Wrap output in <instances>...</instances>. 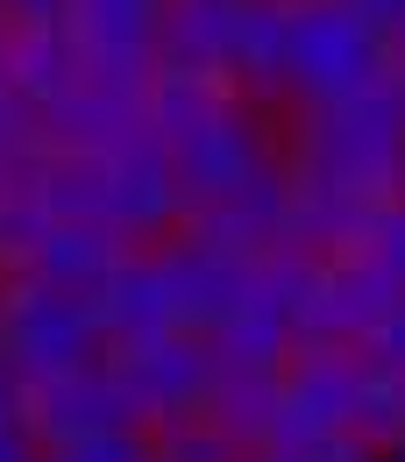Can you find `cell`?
I'll return each instance as SVG.
<instances>
[{
  "label": "cell",
  "instance_id": "52a82bcc",
  "mask_svg": "<svg viewBox=\"0 0 405 462\" xmlns=\"http://www.w3.org/2000/svg\"><path fill=\"white\" fill-rule=\"evenodd\" d=\"M22 420L29 434L51 448H71V441H93V434H121V427H150L143 405L128 399L115 356L107 363H86V370H64V377H43L22 392Z\"/></svg>",
  "mask_w": 405,
  "mask_h": 462
},
{
  "label": "cell",
  "instance_id": "5b68a950",
  "mask_svg": "<svg viewBox=\"0 0 405 462\" xmlns=\"http://www.w3.org/2000/svg\"><path fill=\"white\" fill-rule=\"evenodd\" d=\"M100 221L121 228L128 242H171L192 221L185 178L171 164V143H157L150 128L128 135L121 150L100 157Z\"/></svg>",
  "mask_w": 405,
  "mask_h": 462
},
{
  "label": "cell",
  "instance_id": "d6986e66",
  "mask_svg": "<svg viewBox=\"0 0 405 462\" xmlns=\"http://www.w3.org/2000/svg\"><path fill=\"white\" fill-rule=\"evenodd\" d=\"M207 412L228 427L249 456L271 448L278 441V420H285V370H221Z\"/></svg>",
  "mask_w": 405,
  "mask_h": 462
},
{
  "label": "cell",
  "instance_id": "e0dca14e",
  "mask_svg": "<svg viewBox=\"0 0 405 462\" xmlns=\"http://www.w3.org/2000/svg\"><path fill=\"white\" fill-rule=\"evenodd\" d=\"M285 58H291V0H249L242 51H235V93L285 115Z\"/></svg>",
  "mask_w": 405,
  "mask_h": 462
},
{
  "label": "cell",
  "instance_id": "ba28073f",
  "mask_svg": "<svg viewBox=\"0 0 405 462\" xmlns=\"http://www.w3.org/2000/svg\"><path fill=\"white\" fill-rule=\"evenodd\" d=\"M363 348H335V342H299V356L285 363V420H278V441L271 448H313L320 434H348L355 399H363Z\"/></svg>",
  "mask_w": 405,
  "mask_h": 462
},
{
  "label": "cell",
  "instance_id": "83f0119b",
  "mask_svg": "<svg viewBox=\"0 0 405 462\" xmlns=\"http://www.w3.org/2000/svg\"><path fill=\"white\" fill-rule=\"evenodd\" d=\"M342 7H355L370 29H384V36H399L405 29V0H342Z\"/></svg>",
  "mask_w": 405,
  "mask_h": 462
},
{
  "label": "cell",
  "instance_id": "4fadbf2b",
  "mask_svg": "<svg viewBox=\"0 0 405 462\" xmlns=\"http://www.w3.org/2000/svg\"><path fill=\"white\" fill-rule=\"evenodd\" d=\"M64 22H71L86 64H135V71H157L164 0H71Z\"/></svg>",
  "mask_w": 405,
  "mask_h": 462
},
{
  "label": "cell",
  "instance_id": "5bb4252c",
  "mask_svg": "<svg viewBox=\"0 0 405 462\" xmlns=\"http://www.w3.org/2000/svg\"><path fill=\"white\" fill-rule=\"evenodd\" d=\"M242 14L249 0H164V43L157 64H185V71H214L228 79L235 51H242ZM235 86V79H228Z\"/></svg>",
  "mask_w": 405,
  "mask_h": 462
},
{
  "label": "cell",
  "instance_id": "d6a6232c",
  "mask_svg": "<svg viewBox=\"0 0 405 462\" xmlns=\"http://www.w3.org/2000/svg\"><path fill=\"white\" fill-rule=\"evenodd\" d=\"M249 462H299V456H285V448H256Z\"/></svg>",
  "mask_w": 405,
  "mask_h": 462
},
{
  "label": "cell",
  "instance_id": "ac0fdd59",
  "mask_svg": "<svg viewBox=\"0 0 405 462\" xmlns=\"http://www.w3.org/2000/svg\"><path fill=\"white\" fill-rule=\"evenodd\" d=\"M207 342L221 356V370H285L299 356V313L278 306V299H263V291H249Z\"/></svg>",
  "mask_w": 405,
  "mask_h": 462
},
{
  "label": "cell",
  "instance_id": "e575fe53",
  "mask_svg": "<svg viewBox=\"0 0 405 462\" xmlns=\"http://www.w3.org/2000/svg\"><path fill=\"white\" fill-rule=\"evenodd\" d=\"M399 462H405V448H399Z\"/></svg>",
  "mask_w": 405,
  "mask_h": 462
},
{
  "label": "cell",
  "instance_id": "7402d4cb",
  "mask_svg": "<svg viewBox=\"0 0 405 462\" xmlns=\"http://www.w3.org/2000/svg\"><path fill=\"white\" fill-rule=\"evenodd\" d=\"M150 434H157V462H249V448L235 441L214 412H192V420L150 427Z\"/></svg>",
  "mask_w": 405,
  "mask_h": 462
},
{
  "label": "cell",
  "instance_id": "cb8c5ba5",
  "mask_svg": "<svg viewBox=\"0 0 405 462\" xmlns=\"http://www.w3.org/2000/svg\"><path fill=\"white\" fill-rule=\"evenodd\" d=\"M43 462H157V434L150 427H121V434H93V441L51 448Z\"/></svg>",
  "mask_w": 405,
  "mask_h": 462
},
{
  "label": "cell",
  "instance_id": "44dd1931",
  "mask_svg": "<svg viewBox=\"0 0 405 462\" xmlns=\"http://www.w3.org/2000/svg\"><path fill=\"white\" fill-rule=\"evenodd\" d=\"M348 434H363L377 456H399V448H405V377H391V370H377V363H370Z\"/></svg>",
  "mask_w": 405,
  "mask_h": 462
},
{
  "label": "cell",
  "instance_id": "f1b7e54d",
  "mask_svg": "<svg viewBox=\"0 0 405 462\" xmlns=\"http://www.w3.org/2000/svg\"><path fill=\"white\" fill-rule=\"evenodd\" d=\"M22 392H29V384H22V370H14V363H7V348H0V420H14V412H22Z\"/></svg>",
  "mask_w": 405,
  "mask_h": 462
},
{
  "label": "cell",
  "instance_id": "d4e9b609",
  "mask_svg": "<svg viewBox=\"0 0 405 462\" xmlns=\"http://www.w3.org/2000/svg\"><path fill=\"white\" fill-rule=\"evenodd\" d=\"M363 363H377V370H391V377H405V299L370 328V342H363Z\"/></svg>",
  "mask_w": 405,
  "mask_h": 462
},
{
  "label": "cell",
  "instance_id": "7c38bea8",
  "mask_svg": "<svg viewBox=\"0 0 405 462\" xmlns=\"http://www.w3.org/2000/svg\"><path fill=\"white\" fill-rule=\"evenodd\" d=\"M7 79H14V100L43 121L64 93L86 79V51L71 36V22H14L7 29Z\"/></svg>",
  "mask_w": 405,
  "mask_h": 462
},
{
  "label": "cell",
  "instance_id": "7a4b0ae2",
  "mask_svg": "<svg viewBox=\"0 0 405 462\" xmlns=\"http://www.w3.org/2000/svg\"><path fill=\"white\" fill-rule=\"evenodd\" d=\"M0 348L22 370V384H43V377L115 356L86 291H64L51 278H29V271H0Z\"/></svg>",
  "mask_w": 405,
  "mask_h": 462
},
{
  "label": "cell",
  "instance_id": "9a60e30c",
  "mask_svg": "<svg viewBox=\"0 0 405 462\" xmlns=\"http://www.w3.org/2000/svg\"><path fill=\"white\" fill-rule=\"evenodd\" d=\"M128 249H150V242H128V235L107 228V221H51L22 271H29V278H51V285H64V291H93Z\"/></svg>",
  "mask_w": 405,
  "mask_h": 462
},
{
  "label": "cell",
  "instance_id": "f546056e",
  "mask_svg": "<svg viewBox=\"0 0 405 462\" xmlns=\"http://www.w3.org/2000/svg\"><path fill=\"white\" fill-rule=\"evenodd\" d=\"M0 7H7L14 22H64V7H71V0H0Z\"/></svg>",
  "mask_w": 405,
  "mask_h": 462
},
{
  "label": "cell",
  "instance_id": "3957f363",
  "mask_svg": "<svg viewBox=\"0 0 405 462\" xmlns=\"http://www.w3.org/2000/svg\"><path fill=\"white\" fill-rule=\"evenodd\" d=\"M391 71V36L370 29L342 0H291V58H285V115L327 107Z\"/></svg>",
  "mask_w": 405,
  "mask_h": 462
},
{
  "label": "cell",
  "instance_id": "2e32d148",
  "mask_svg": "<svg viewBox=\"0 0 405 462\" xmlns=\"http://www.w3.org/2000/svg\"><path fill=\"white\" fill-rule=\"evenodd\" d=\"M370 214H377L370 192H348V185H327V178H299L285 242L291 249H313V256H348V249L363 242V228H370Z\"/></svg>",
  "mask_w": 405,
  "mask_h": 462
},
{
  "label": "cell",
  "instance_id": "277c9868",
  "mask_svg": "<svg viewBox=\"0 0 405 462\" xmlns=\"http://www.w3.org/2000/svg\"><path fill=\"white\" fill-rule=\"evenodd\" d=\"M171 164L185 178L192 207H228L235 192H249L271 164H285V115H271V107L235 93L207 128H192L185 143H171Z\"/></svg>",
  "mask_w": 405,
  "mask_h": 462
},
{
  "label": "cell",
  "instance_id": "6da1fadb",
  "mask_svg": "<svg viewBox=\"0 0 405 462\" xmlns=\"http://www.w3.org/2000/svg\"><path fill=\"white\" fill-rule=\"evenodd\" d=\"M285 164L299 178H327L370 199H399L405 178V79L384 71L363 93L285 115Z\"/></svg>",
  "mask_w": 405,
  "mask_h": 462
},
{
  "label": "cell",
  "instance_id": "9c48e42d",
  "mask_svg": "<svg viewBox=\"0 0 405 462\" xmlns=\"http://www.w3.org/2000/svg\"><path fill=\"white\" fill-rule=\"evenodd\" d=\"M405 291L384 278V271H370L363 256H327L320 263V278L306 291V306H299V342H335V348H363L370 342V328L399 306Z\"/></svg>",
  "mask_w": 405,
  "mask_h": 462
},
{
  "label": "cell",
  "instance_id": "4316f807",
  "mask_svg": "<svg viewBox=\"0 0 405 462\" xmlns=\"http://www.w3.org/2000/svg\"><path fill=\"white\" fill-rule=\"evenodd\" d=\"M0 462H43V441L29 434V420H0Z\"/></svg>",
  "mask_w": 405,
  "mask_h": 462
},
{
  "label": "cell",
  "instance_id": "1f68e13d",
  "mask_svg": "<svg viewBox=\"0 0 405 462\" xmlns=\"http://www.w3.org/2000/svg\"><path fill=\"white\" fill-rule=\"evenodd\" d=\"M391 71H399V79H405V29H399V36H391Z\"/></svg>",
  "mask_w": 405,
  "mask_h": 462
},
{
  "label": "cell",
  "instance_id": "484cf974",
  "mask_svg": "<svg viewBox=\"0 0 405 462\" xmlns=\"http://www.w3.org/2000/svg\"><path fill=\"white\" fill-rule=\"evenodd\" d=\"M299 462H384L363 434H320L313 448H299Z\"/></svg>",
  "mask_w": 405,
  "mask_h": 462
},
{
  "label": "cell",
  "instance_id": "30bf717a",
  "mask_svg": "<svg viewBox=\"0 0 405 462\" xmlns=\"http://www.w3.org/2000/svg\"><path fill=\"white\" fill-rule=\"evenodd\" d=\"M86 299H93V313H100V328H107V348L150 342V335L178 328V291H171V271H164V242L128 249Z\"/></svg>",
  "mask_w": 405,
  "mask_h": 462
},
{
  "label": "cell",
  "instance_id": "8992f818",
  "mask_svg": "<svg viewBox=\"0 0 405 462\" xmlns=\"http://www.w3.org/2000/svg\"><path fill=\"white\" fill-rule=\"evenodd\" d=\"M115 370L128 384V399L143 405L150 427H171V420H192L207 412L214 399V377H221V356L199 328H164L150 342H128L115 348Z\"/></svg>",
  "mask_w": 405,
  "mask_h": 462
},
{
  "label": "cell",
  "instance_id": "ffe728a7",
  "mask_svg": "<svg viewBox=\"0 0 405 462\" xmlns=\"http://www.w3.org/2000/svg\"><path fill=\"white\" fill-rule=\"evenodd\" d=\"M228 100H235L228 79L185 71V64H157V79H150V135L157 143H185L192 128H207Z\"/></svg>",
  "mask_w": 405,
  "mask_h": 462
},
{
  "label": "cell",
  "instance_id": "4dcf8cb0",
  "mask_svg": "<svg viewBox=\"0 0 405 462\" xmlns=\"http://www.w3.org/2000/svg\"><path fill=\"white\" fill-rule=\"evenodd\" d=\"M14 100V79H7V43H0V107Z\"/></svg>",
  "mask_w": 405,
  "mask_h": 462
},
{
  "label": "cell",
  "instance_id": "8fae6325",
  "mask_svg": "<svg viewBox=\"0 0 405 462\" xmlns=\"http://www.w3.org/2000/svg\"><path fill=\"white\" fill-rule=\"evenodd\" d=\"M164 271H171V291H178V328H199V335H214L256 291V256L214 249L199 235H171L164 242Z\"/></svg>",
  "mask_w": 405,
  "mask_h": 462
},
{
  "label": "cell",
  "instance_id": "603a6c76",
  "mask_svg": "<svg viewBox=\"0 0 405 462\" xmlns=\"http://www.w3.org/2000/svg\"><path fill=\"white\" fill-rule=\"evenodd\" d=\"M348 256H363L370 271H384V278L405 291V199H377L370 228H363V242H355Z\"/></svg>",
  "mask_w": 405,
  "mask_h": 462
},
{
  "label": "cell",
  "instance_id": "836d02e7",
  "mask_svg": "<svg viewBox=\"0 0 405 462\" xmlns=\"http://www.w3.org/2000/svg\"><path fill=\"white\" fill-rule=\"evenodd\" d=\"M399 199H405V178H399Z\"/></svg>",
  "mask_w": 405,
  "mask_h": 462
}]
</instances>
